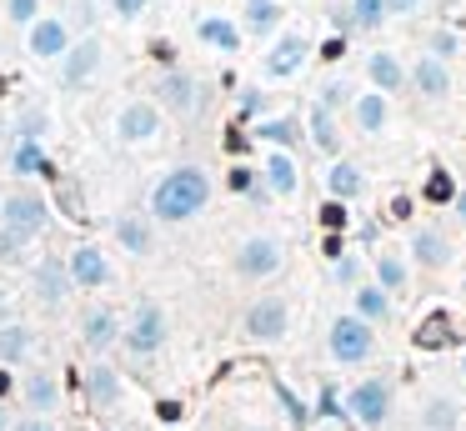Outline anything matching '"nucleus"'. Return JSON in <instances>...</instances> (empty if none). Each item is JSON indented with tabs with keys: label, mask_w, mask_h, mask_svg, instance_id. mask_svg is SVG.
Listing matches in <instances>:
<instances>
[{
	"label": "nucleus",
	"mask_w": 466,
	"mask_h": 431,
	"mask_svg": "<svg viewBox=\"0 0 466 431\" xmlns=\"http://www.w3.org/2000/svg\"><path fill=\"white\" fill-rule=\"evenodd\" d=\"M201 201H206V176H201V171H176V176H165L161 191H156V211L165 216V221L191 216Z\"/></svg>",
	"instance_id": "1"
},
{
	"label": "nucleus",
	"mask_w": 466,
	"mask_h": 431,
	"mask_svg": "<svg viewBox=\"0 0 466 431\" xmlns=\"http://www.w3.org/2000/svg\"><path fill=\"white\" fill-rule=\"evenodd\" d=\"M331 351H336L341 361H361V356L371 351V326H366V321H356V316H341L336 326H331Z\"/></svg>",
	"instance_id": "2"
},
{
	"label": "nucleus",
	"mask_w": 466,
	"mask_h": 431,
	"mask_svg": "<svg viewBox=\"0 0 466 431\" xmlns=\"http://www.w3.org/2000/svg\"><path fill=\"white\" fill-rule=\"evenodd\" d=\"M421 351H441V346H456V326H451V316H426L421 326H417V336H412Z\"/></svg>",
	"instance_id": "3"
},
{
	"label": "nucleus",
	"mask_w": 466,
	"mask_h": 431,
	"mask_svg": "<svg viewBox=\"0 0 466 431\" xmlns=\"http://www.w3.org/2000/svg\"><path fill=\"white\" fill-rule=\"evenodd\" d=\"M246 326H251V336H281L286 331V306L281 301H261V306H251V316H246Z\"/></svg>",
	"instance_id": "4"
},
{
	"label": "nucleus",
	"mask_w": 466,
	"mask_h": 431,
	"mask_svg": "<svg viewBox=\"0 0 466 431\" xmlns=\"http://www.w3.org/2000/svg\"><path fill=\"white\" fill-rule=\"evenodd\" d=\"M276 266H281L276 241H251V246L241 251V271H246V276H271Z\"/></svg>",
	"instance_id": "5"
},
{
	"label": "nucleus",
	"mask_w": 466,
	"mask_h": 431,
	"mask_svg": "<svg viewBox=\"0 0 466 431\" xmlns=\"http://www.w3.org/2000/svg\"><path fill=\"white\" fill-rule=\"evenodd\" d=\"M351 406H356V416H361L366 426H381V416H386V386H381V382H366V386H356Z\"/></svg>",
	"instance_id": "6"
},
{
	"label": "nucleus",
	"mask_w": 466,
	"mask_h": 431,
	"mask_svg": "<svg viewBox=\"0 0 466 431\" xmlns=\"http://www.w3.org/2000/svg\"><path fill=\"white\" fill-rule=\"evenodd\" d=\"M301 61H306V40H301V35H291V40H281V45L271 50L266 71H271V76H291V71H296Z\"/></svg>",
	"instance_id": "7"
},
{
	"label": "nucleus",
	"mask_w": 466,
	"mask_h": 431,
	"mask_svg": "<svg viewBox=\"0 0 466 431\" xmlns=\"http://www.w3.org/2000/svg\"><path fill=\"white\" fill-rule=\"evenodd\" d=\"M76 281H81V286H100V281H105V261H100L91 246L76 251Z\"/></svg>",
	"instance_id": "8"
},
{
	"label": "nucleus",
	"mask_w": 466,
	"mask_h": 431,
	"mask_svg": "<svg viewBox=\"0 0 466 431\" xmlns=\"http://www.w3.org/2000/svg\"><path fill=\"white\" fill-rule=\"evenodd\" d=\"M131 341H136V351H151V346L161 341V311H151V306L141 311V321H136V336H131Z\"/></svg>",
	"instance_id": "9"
},
{
	"label": "nucleus",
	"mask_w": 466,
	"mask_h": 431,
	"mask_svg": "<svg viewBox=\"0 0 466 431\" xmlns=\"http://www.w3.org/2000/svg\"><path fill=\"white\" fill-rule=\"evenodd\" d=\"M61 45H66V30L55 25V20H45V25H40V30L30 35V50H35V56H55Z\"/></svg>",
	"instance_id": "10"
},
{
	"label": "nucleus",
	"mask_w": 466,
	"mask_h": 431,
	"mask_svg": "<svg viewBox=\"0 0 466 431\" xmlns=\"http://www.w3.org/2000/svg\"><path fill=\"white\" fill-rule=\"evenodd\" d=\"M11 226L16 231H30V226H40V201H30V196H21V201H11Z\"/></svg>",
	"instance_id": "11"
},
{
	"label": "nucleus",
	"mask_w": 466,
	"mask_h": 431,
	"mask_svg": "<svg viewBox=\"0 0 466 431\" xmlns=\"http://www.w3.org/2000/svg\"><path fill=\"white\" fill-rule=\"evenodd\" d=\"M417 85H421L426 95H446V71H441V61H421V66H417Z\"/></svg>",
	"instance_id": "12"
},
{
	"label": "nucleus",
	"mask_w": 466,
	"mask_h": 431,
	"mask_svg": "<svg viewBox=\"0 0 466 431\" xmlns=\"http://www.w3.org/2000/svg\"><path fill=\"white\" fill-rule=\"evenodd\" d=\"M371 81H376L381 90H391V85H401V66H396L391 56H371Z\"/></svg>",
	"instance_id": "13"
},
{
	"label": "nucleus",
	"mask_w": 466,
	"mask_h": 431,
	"mask_svg": "<svg viewBox=\"0 0 466 431\" xmlns=\"http://www.w3.org/2000/svg\"><path fill=\"white\" fill-rule=\"evenodd\" d=\"M417 256H421L426 266H441V261H446V241H441L436 231H421V236H417Z\"/></svg>",
	"instance_id": "14"
},
{
	"label": "nucleus",
	"mask_w": 466,
	"mask_h": 431,
	"mask_svg": "<svg viewBox=\"0 0 466 431\" xmlns=\"http://www.w3.org/2000/svg\"><path fill=\"white\" fill-rule=\"evenodd\" d=\"M151 131H156V111H151V105L126 111V136H151Z\"/></svg>",
	"instance_id": "15"
},
{
	"label": "nucleus",
	"mask_w": 466,
	"mask_h": 431,
	"mask_svg": "<svg viewBox=\"0 0 466 431\" xmlns=\"http://www.w3.org/2000/svg\"><path fill=\"white\" fill-rule=\"evenodd\" d=\"M266 166H271V186H276V191H291V186H296V166H291L286 155H271Z\"/></svg>",
	"instance_id": "16"
},
{
	"label": "nucleus",
	"mask_w": 466,
	"mask_h": 431,
	"mask_svg": "<svg viewBox=\"0 0 466 431\" xmlns=\"http://www.w3.org/2000/svg\"><path fill=\"white\" fill-rule=\"evenodd\" d=\"M201 35H206L211 45H221V50H236V30H231L226 20H206V25H201Z\"/></svg>",
	"instance_id": "17"
},
{
	"label": "nucleus",
	"mask_w": 466,
	"mask_h": 431,
	"mask_svg": "<svg viewBox=\"0 0 466 431\" xmlns=\"http://www.w3.org/2000/svg\"><path fill=\"white\" fill-rule=\"evenodd\" d=\"M331 191H336V196H356V191H361V176H356L351 166H336V171H331Z\"/></svg>",
	"instance_id": "18"
},
{
	"label": "nucleus",
	"mask_w": 466,
	"mask_h": 431,
	"mask_svg": "<svg viewBox=\"0 0 466 431\" xmlns=\"http://www.w3.org/2000/svg\"><path fill=\"white\" fill-rule=\"evenodd\" d=\"M361 126H366V131H381V126H386V105H381V95H366V100H361Z\"/></svg>",
	"instance_id": "19"
},
{
	"label": "nucleus",
	"mask_w": 466,
	"mask_h": 431,
	"mask_svg": "<svg viewBox=\"0 0 466 431\" xmlns=\"http://www.w3.org/2000/svg\"><path fill=\"white\" fill-rule=\"evenodd\" d=\"M426 201H456V186H451L446 171H436V176L426 181Z\"/></svg>",
	"instance_id": "20"
},
{
	"label": "nucleus",
	"mask_w": 466,
	"mask_h": 431,
	"mask_svg": "<svg viewBox=\"0 0 466 431\" xmlns=\"http://www.w3.org/2000/svg\"><path fill=\"white\" fill-rule=\"evenodd\" d=\"M381 6H386V0H356L351 20H356V25H376V20H381Z\"/></svg>",
	"instance_id": "21"
},
{
	"label": "nucleus",
	"mask_w": 466,
	"mask_h": 431,
	"mask_svg": "<svg viewBox=\"0 0 466 431\" xmlns=\"http://www.w3.org/2000/svg\"><path fill=\"white\" fill-rule=\"evenodd\" d=\"M246 16H251L256 30H266V25L276 20V6H271V0H251V11H246Z\"/></svg>",
	"instance_id": "22"
},
{
	"label": "nucleus",
	"mask_w": 466,
	"mask_h": 431,
	"mask_svg": "<svg viewBox=\"0 0 466 431\" xmlns=\"http://www.w3.org/2000/svg\"><path fill=\"white\" fill-rule=\"evenodd\" d=\"M121 241H126L131 251H146V226H141V221H121Z\"/></svg>",
	"instance_id": "23"
},
{
	"label": "nucleus",
	"mask_w": 466,
	"mask_h": 431,
	"mask_svg": "<svg viewBox=\"0 0 466 431\" xmlns=\"http://www.w3.org/2000/svg\"><path fill=\"white\" fill-rule=\"evenodd\" d=\"M361 316L381 321V316H386V296H381V291H361Z\"/></svg>",
	"instance_id": "24"
},
{
	"label": "nucleus",
	"mask_w": 466,
	"mask_h": 431,
	"mask_svg": "<svg viewBox=\"0 0 466 431\" xmlns=\"http://www.w3.org/2000/svg\"><path fill=\"white\" fill-rule=\"evenodd\" d=\"M376 276H381L386 286H401V261H391V256H381V261H376Z\"/></svg>",
	"instance_id": "25"
},
{
	"label": "nucleus",
	"mask_w": 466,
	"mask_h": 431,
	"mask_svg": "<svg viewBox=\"0 0 466 431\" xmlns=\"http://www.w3.org/2000/svg\"><path fill=\"white\" fill-rule=\"evenodd\" d=\"M91 386H95V401H110V396H115V376H110V371H95Z\"/></svg>",
	"instance_id": "26"
},
{
	"label": "nucleus",
	"mask_w": 466,
	"mask_h": 431,
	"mask_svg": "<svg viewBox=\"0 0 466 431\" xmlns=\"http://www.w3.org/2000/svg\"><path fill=\"white\" fill-rule=\"evenodd\" d=\"M16 171H45V160H40V150H35V146H25V150L16 155Z\"/></svg>",
	"instance_id": "27"
},
{
	"label": "nucleus",
	"mask_w": 466,
	"mask_h": 431,
	"mask_svg": "<svg viewBox=\"0 0 466 431\" xmlns=\"http://www.w3.org/2000/svg\"><path fill=\"white\" fill-rule=\"evenodd\" d=\"M165 95H170V105H191V85L186 81H165Z\"/></svg>",
	"instance_id": "28"
},
{
	"label": "nucleus",
	"mask_w": 466,
	"mask_h": 431,
	"mask_svg": "<svg viewBox=\"0 0 466 431\" xmlns=\"http://www.w3.org/2000/svg\"><path fill=\"white\" fill-rule=\"evenodd\" d=\"M91 66H95V45H86V50H81V56H76V61H71V76H76V81H81V76H86V71H91Z\"/></svg>",
	"instance_id": "29"
},
{
	"label": "nucleus",
	"mask_w": 466,
	"mask_h": 431,
	"mask_svg": "<svg viewBox=\"0 0 466 431\" xmlns=\"http://www.w3.org/2000/svg\"><path fill=\"white\" fill-rule=\"evenodd\" d=\"M316 141H321V146H326V150H331V146H336V131H331V116H326V111H321V116H316Z\"/></svg>",
	"instance_id": "30"
},
{
	"label": "nucleus",
	"mask_w": 466,
	"mask_h": 431,
	"mask_svg": "<svg viewBox=\"0 0 466 431\" xmlns=\"http://www.w3.org/2000/svg\"><path fill=\"white\" fill-rule=\"evenodd\" d=\"M321 221H326L331 231H341V226H346V206H321Z\"/></svg>",
	"instance_id": "31"
},
{
	"label": "nucleus",
	"mask_w": 466,
	"mask_h": 431,
	"mask_svg": "<svg viewBox=\"0 0 466 431\" xmlns=\"http://www.w3.org/2000/svg\"><path fill=\"white\" fill-rule=\"evenodd\" d=\"M110 336V316H91V341H105Z\"/></svg>",
	"instance_id": "32"
},
{
	"label": "nucleus",
	"mask_w": 466,
	"mask_h": 431,
	"mask_svg": "<svg viewBox=\"0 0 466 431\" xmlns=\"http://www.w3.org/2000/svg\"><path fill=\"white\" fill-rule=\"evenodd\" d=\"M266 136H271V141H291L296 131H291V121H276V126H266Z\"/></svg>",
	"instance_id": "33"
},
{
	"label": "nucleus",
	"mask_w": 466,
	"mask_h": 431,
	"mask_svg": "<svg viewBox=\"0 0 466 431\" xmlns=\"http://www.w3.org/2000/svg\"><path fill=\"white\" fill-rule=\"evenodd\" d=\"M45 296H61V271L55 266H45Z\"/></svg>",
	"instance_id": "34"
},
{
	"label": "nucleus",
	"mask_w": 466,
	"mask_h": 431,
	"mask_svg": "<svg viewBox=\"0 0 466 431\" xmlns=\"http://www.w3.org/2000/svg\"><path fill=\"white\" fill-rule=\"evenodd\" d=\"M391 216H396V221H406V216H412V201L396 196V201H391Z\"/></svg>",
	"instance_id": "35"
},
{
	"label": "nucleus",
	"mask_w": 466,
	"mask_h": 431,
	"mask_svg": "<svg viewBox=\"0 0 466 431\" xmlns=\"http://www.w3.org/2000/svg\"><path fill=\"white\" fill-rule=\"evenodd\" d=\"M341 50H346V40L336 35V40H326V45H321V56H326V61H336V56H341Z\"/></svg>",
	"instance_id": "36"
},
{
	"label": "nucleus",
	"mask_w": 466,
	"mask_h": 431,
	"mask_svg": "<svg viewBox=\"0 0 466 431\" xmlns=\"http://www.w3.org/2000/svg\"><path fill=\"white\" fill-rule=\"evenodd\" d=\"M336 276L341 281H356V261H336Z\"/></svg>",
	"instance_id": "37"
},
{
	"label": "nucleus",
	"mask_w": 466,
	"mask_h": 431,
	"mask_svg": "<svg viewBox=\"0 0 466 431\" xmlns=\"http://www.w3.org/2000/svg\"><path fill=\"white\" fill-rule=\"evenodd\" d=\"M321 251H326L331 261H341V236H326V241H321Z\"/></svg>",
	"instance_id": "38"
},
{
	"label": "nucleus",
	"mask_w": 466,
	"mask_h": 431,
	"mask_svg": "<svg viewBox=\"0 0 466 431\" xmlns=\"http://www.w3.org/2000/svg\"><path fill=\"white\" fill-rule=\"evenodd\" d=\"M431 426H436V431L451 426V411H446V406H431Z\"/></svg>",
	"instance_id": "39"
},
{
	"label": "nucleus",
	"mask_w": 466,
	"mask_h": 431,
	"mask_svg": "<svg viewBox=\"0 0 466 431\" xmlns=\"http://www.w3.org/2000/svg\"><path fill=\"white\" fill-rule=\"evenodd\" d=\"M431 45H436V56H451V50H456V40H451V35H436Z\"/></svg>",
	"instance_id": "40"
},
{
	"label": "nucleus",
	"mask_w": 466,
	"mask_h": 431,
	"mask_svg": "<svg viewBox=\"0 0 466 431\" xmlns=\"http://www.w3.org/2000/svg\"><path fill=\"white\" fill-rule=\"evenodd\" d=\"M11 11H16V16H21V20H25V16H30V11H35V0H16V6H11Z\"/></svg>",
	"instance_id": "41"
},
{
	"label": "nucleus",
	"mask_w": 466,
	"mask_h": 431,
	"mask_svg": "<svg viewBox=\"0 0 466 431\" xmlns=\"http://www.w3.org/2000/svg\"><path fill=\"white\" fill-rule=\"evenodd\" d=\"M391 11H417V0H386Z\"/></svg>",
	"instance_id": "42"
},
{
	"label": "nucleus",
	"mask_w": 466,
	"mask_h": 431,
	"mask_svg": "<svg viewBox=\"0 0 466 431\" xmlns=\"http://www.w3.org/2000/svg\"><path fill=\"white\" fill-rule=\"evenodd\" d=\"M115 6H121V11H141V6H146V0H115Z\"/></svg>",
	"instance_id": "43"
},
{
	"label": "nucleus",
	"mask_w": 466,
	"mask_h": 431,
	"mask_svg": "<svg viewBox=\"0 0 466 431\" xmlns=\"http://www.w3.org/2000/svg\"><path fill=\"white\" fill-rule=\"evenodd\" d=\"M21 431H50V426H45V421H25Z\"/></svg>",
	"instance_id": "44"
},
{
	"label": "nucleus",
	"mask_w": 466,
	"mask_h": 431,
	"mask_svg": "<svg viewBox=\"0 0 466 431\" xmlns=\"http://www.w3.org/2000/svg\"><path fill=\"white\" fill-rule=\"evenodd\" d=\"M456 211H461V221H466V191H461V196H456Z\"/></svg>",
	"instance_id": "45"
}]
</instances>
